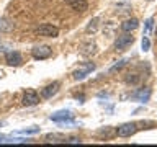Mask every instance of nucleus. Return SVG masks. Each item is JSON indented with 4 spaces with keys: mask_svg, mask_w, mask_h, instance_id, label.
I'll return each mask as SVG.
<instances>
[{
    "mask_svg": "<svg viewBox=\"0 0 157 147\" xmlns=\"http://www.w3.org/2000/svg\"><path fill=\"white\" fill-rule=\"evenodd\" d=\"M132 43H134V38H132L129 33H124V34H121V36L116 38V41H115V49H116V51H124V49L129 47Z\"/></svg>",
    "mask_w": 157,
    "mask_h": 147,
    "instance_id": "1",
    "label": "nucleus"
},
{
    "mask_svg": "<svg viewBox=\"0 0 157 147\" xmlns=\"http://www.w3.org/2000/svg\"><path fill=\"white\" fill-rule=\"evenodd\" d=\"M95 70V64H92V62H87V64H83V66H80L77 69L75 72H74V78L75 80H82V78H85L90 72Z\"/></svg>",
    "mask_w": 157,
    "mask_h": 147,
    "instance_id": "2",
    "label": "nucleus"
},
{
    "mask_svg": "<svg viewBox=\"0 0 157 147\" xmlns=\"http://www.w3.org/2000/svg\"><path fill=\"white\" fill-rule=\"evenodd\" d=\"M36 33L39 34V36H44V38H56L59 34V29L56 26H52V24H41Z\"/></svg>",
    "mask_w": 157,
    "mask_h": 147,
    "instance_id": "3",
    "label": "nucleus"
},
{
    "mask_svg": "<svg viewBox=\"0 0 157 147\" xmlns=\"http://www.w3.org/2000/svg\"><path fill=\"white\" fill-rule=\"evenodd\" d=\"M33 54V57L34 59H38V61H41V59H48V57H51V54H52V49L49 47V46H36L31 51Z\"/></svg>",
    "mask_w": 157,
    "mask_h": 147,
    "instance_id": "4",
    "label": "nucleus"
},
{
    "mask_svg": "<svg viewBox=\"0 0 157 147\" xmlns=\"http://www.w3.org/2000/svg\"><path fill=\"white\" fill-rule=\"evenodd\" d=\"M136 131H137V126L134 124V123H126V124H123V126H120L116 129V132H118L120 137H129V136L134 134Z\"/></svg>",
    "mask_w": 157,
    "mask_h": 147,
    "instance_id": "5",
    "label": "nucleus"
},
{
    "mask_svg": "<svg viewBox=\"0 0 157 147\" xmlns=\"http://www.w3.org/2000/svg\"><path fill=\"white\" fill-rule=\"evenodd\" d=\"M21 103H23L25 106H34V105H38V103H39L38 93L34 92V90H26V92H25V95H23Z\"/></svg>",
    "mask_w": 157,
    "mask_h": 147,
    "instance_id": "6",
    "label": "nucleus"
},
{
    "mask_svg": "<svg viewBox=\"0 0 157 147\" xmlns=\"http://www.w3.org/2000/svg\"><path fill=\"white\" fill-rule=\"evenodd\" d=\"M5 61H7L8 66H20V64L23 62L21 59V54L17 52V51H10L5 54Z\"/></svg>",
    "mask_w": 157,
    "mask_h": 147,
    "instance_id": "7",
    "label": "nucleus"
},
{
    "mask_svg": "<svg viewBox=\"0 0 157 147\" xmlns=\"http://www.w3.org/2000/svg\"><path fill=\"white\" fill-rule=\"evenodd\" d=\"M66 3H67L72 10H75V12H80V13H83V12H85V10L88 8L87 0H66Z\"/></svg>",
    "mask_w": 157,
    "mask_h": 147,
    "instance_id": "8",
    "label": "nucleus"
},
{
    "mask_svg": "<svg viewBox=\"0 0 157 147\" xmlns=\"http://www.w3.org/2000/svg\"><path fill=\"white\" fill-rule=\"evenodd\" d=\"M59 87H61V83H59V82H54V83H51V85L44 87L43 92H41V96H43V98H51V96H54V95L59 92Z\"/></svg>",
    "mask_w": 157,
    "mask_h": 147,
    "instance_id": "9",
    "label": "nucleus"
},
{
    "mask_svg": "<svg viewBox=\"0 0 157 147\" xmlns=\"http://www.w3.org/2000/svg\"><path fill=\"white\" fill-rule=\"evenodd\" d=\"M137 26H139V21H137L136 18H131V20H126V21L121 24V29L124 33H129V31H134Z\"/></svg>",
    "mask_w": 157,
    "mask_h": 147,
    "instance_id": "10",
    "label": "nucleus"
},
{
    "mask_svg": "<svg viewBox=\"0 0 157 147\" xmlns=\"http://www.w3.org/2000/svg\"><path fill=\"white\" fill-rule=\"evenodd\" d=\"M74 118V115H72V111H59V113H56V115H52L51 116V119L52 121H67V119H72Z\"/></svg>",
    "mask_w": 157,
    "mask_h": 147,
    "instance_id": "11",
    "label": "nucleus"
},
{
    "mask_svg": "<svg viewBox=\"0 0 157 147\" xmlns=\"http://www.w3.org/2000/svg\"><path fill=\"white\" fill-rule=\"evenodd\" d=\"M149 96H151V92L149 90H139L136 95H132L134 100H139V101H147V100H149Z\"/></svg>",
    "mask_w": 157,
    "mask_h": 147,
    "instance_id": "12",
    "label": "nucleus"
},
{
    "mask_svg": "<svg viewBox=\"0 0 157 147\" xmlns=\"http://www.w3.org/2000/svg\"><path fill=\"white\" fill-rule=\"evenodd\" d=\"M152 24H154V20H152V18L146 20V26H144V34H142V36H147V34L151 33V29H152Z\"/></svg>",
    "mask_w": 157,
    "mask_h": 147,
    "instance_id": "13",
    "label": "nucleus"
},
{
    "mask_svg": "<svg viewBox=\"0 0 157 147\" xmlns=\"http://www.w3.org/2000/svg\"><path fill=\"white\" fill-rule=\"evenodd\" d=\"M128 64V59H123V61H120L118 64H115V66H113L111 69H110V72H116V70H120V69L123 67V66H126Z\"/></svg>",
    "mask_w": 157,
    "mask_h": 147,
    "instance_id": "14",
    "label": "nucleus"
},
{
    "mask_svg": "<svg viewBox=\"0 0 157 147\" xmlns=\"http://www.w3.org/2000/svg\"><path fill=\"white\" fill-rule=\"evenodd\" d=\"M141 47H142V51H149V47H151V41L147 39V36H142Z\"/></svg>",
    "mask_w": 157,
    "mask_h": 147,
    "instance_id": "15",
    "label": "nucleus"
},
{
    "mask_svg": "<svg viewBox=\"0 0 157 147\" xmlns=\"http://www.w3.org/2000/svg\"><path fill=\"white\" fill-rule=\"evenodd\" d=\"M97 21H98V20H97V18H93L92 21H90V24H88L87 31H95V28H97Z\"/></svg>",
    "mask_w": 157,
    "mask_h": 147,
    "instance_id": "16",
    "label": "nucleus"
},
{
    "mask_svg": "<svg viewBox=\"0 0 157 147\" xmlns=\"http://www.w3.org/2000/svg\"><path fill=\"white\" fill-rule=\"evenodd\" d=\"M131 75V74H129ZM137 80H139V77H134V74H132L131 77H126V82L128 83H137Z\"/></svg>",
    "mask_w": 157,
    "mask_h": 147,
    "instance_id": "17",
    "label": "nucleus"
},
{
    "mask_svg": "<svg viewBox=\"0 0 157 147\" xmlns=\"http://www.w3.org/2000/svg\"><path fill=\"white\" fill-rule=\"evenodd\" d=\"M155 36H157V28H155Z\"/></svg>",
    "mask_w": 157,
    "mask_h": 147,
    "instance_id": "18",
    "label": "nucleus"
},
{
    "mask_svg": "<svg viewBox=\"0 0 157 147\" xmlns=\"http://www.w3.org/2000/svg\"><path fill=\"white\" fill-rule=\"evenodd\" d=\"M0 139H3V137H2V136H0Z\"/></svg>",
    "mask_w": 157,
    "mask_h": 147,
    "instance_id": "19",
    "label": "nucleus"
}]
</instances>
